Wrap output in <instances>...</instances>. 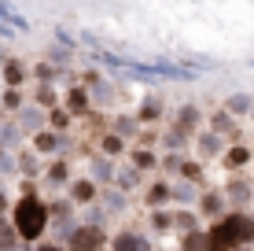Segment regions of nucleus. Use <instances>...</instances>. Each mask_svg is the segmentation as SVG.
I'll return each mask as SVG.
<instances>
[{
    "label": "nucleus",
    "mask_w": 254,
    "mask_h": 251,
    "mask_svg": "<svg viewBox=\"0 0 254 251\" xmlns=\"http://www.w3.org/2000/svg\"><path fill=\"white\" fill-rule=\"evenodd\" d=\"M0 211H4V196H0Z\"/></svg>",
    "instance_id": "17"
},
{
    "label": "nucleus",
    "mask_w": 254,
    "mask_h": 251,
    "mask_svg": "<svg viewBox=\"0 0 254 251\" xmlns=\"http://www.w3.org/2000/svg\"><path fill=\"white\" fill-rule=\"evenodd\" d=\"M251 163V152L247 148H232L229 152V167H247Z\"/></svg>",
    "instance_id": "6"
},
{
    "label": "nucleus",
    "mask_w": 254,
    "mask_h": 251,
    "mask_svg": "<svg viewBox=\"0 0 254 251\" xmlns=\"http://www.w3.org/2000/svg\"><path fill=\"white\" fill-rule=\"evenodd\" d=\"M115 248H140V240H136V237H118Z\"/></svg>",
    "instance_id": "13"
},
{
    "label": "nucleus",
    "mask_w": 254,
    "mask_h": 251,
    "mask_svg": "<svg viewBox=\"0 0 254 251\" xmlns=\"http://www.w3.org/2000/svg\"><path fill=\"white\" fill-rule=\"evenodd\" d=\"M203 211H210V214H214V211H217V196H206V203H203Z\"/></svg>",
    "instance_id": "16"
},
{
    "label": "nucleus",
    "mask_w": 254,
    "mask_h": 251,
    "mask_svg": "<svg viewBox=\"0 0 254 251\" xmlns=\"http://www.w3.org/2000/svg\"><path fill=\"white\" fill-rule=\"evenodd\" d=\"M48 226V207L41 200H19V207H15V233H19L22 240H37L41 233H45Z\"/></svg>",
    "instance_id": "2"
},
{
    "label": "nucleus",
    "mask_w": 254,
    "mask_h": 251,
    "mask_svg": "<svg viewBox=\"0 0 254 251\" xmlns=\"http://www.w3.org/2000/svg\"><path fill=\"white\" fill-rule=\"evenodd\" d=\"M37 148H41V152H52V148H56V137H52V133H41V137H37Z\"/></svg>",
    "instance_id": "9"
},
{
    "label": "nucleus",
    "mask_w": 254,
    "mask_h": 251,
    "mask_svg": "<svg viewBox=\"0 0 254 251\" xmlns=\"http://www.w3.org/2000/svg\"><path fill=\"white\" fill-rule=\"evenodd\" d=\"M4 244H15V233H7V226L0 222V248H4Z\"/></svg>",
    "instance_id": "14"
},
{
    "label": "nucleus",
    "mask_w": 254,
    "mask_h": 251,
    "mask_svg": "<svg viewBox=\"0 0 254 251\" xmlns=\"http://www.w3.org/2000/svg\"><path fill=\"white\" fill-rule=\"evenodd\" d=\"M103 152L118 155V152H122V141H118V137H103Z\"/></svg>",
    "instance_id": "10"
},
{
    "label": "nucleus",
    "mask_w": 254,
    "mask_h": 251,
    "mask_svg": "<svg viewBox=\"0 0 254 251\" xmlns=\"http://www.w3.org/2000/svg\"><path fill=\"white\" fill-rule=\"evenodd\" d=\"M133 163H136V167H155V159H151V155H147V152H133Z\"/></svg>",
    "instance_id": "11"
},
{
    "label": "nucleus",
    "mask_w": 254,
    "mask_h": 251,
    "mask_svg": "<svg viewBox=\"0 0 254 251\" xmlns=\"http://www.w3.org/2000/svg\"><path fill=\"white\" fill-rule=\"evenodd\" d=\"M52 177H56V181L66 177V167H63V163H56V167H52Z\"/></svg>",
    "instance_id": "15"
},
{
    "label": "nucleus",
    "mask_w": 254,
    "mask_h": 251,
    "mask_svg": "<svg viewBox=\"0 0 254 251\" xmlns=\"http://www.w3.org/2000/svg\"><path fill=\"white\" fill-rule=\"evenodd\" d=\"M70 196H74L77 203H92V196H96V185H92V181H74Z\"/></svg>",
    "instance_id": "4"
},
{
    "label": "nucleus",
    "mask_w": 254,
    "mask_h": 251,
    "mask_svg": "<svg viewBox=\"0 0 254 251\" xmlns=\"http://www.w3.org/2000/svg\"><path fill=\"white\" fill-rule=\"evenodd\" d=\"M166 196H170V185H155L151 192H147V203L159 207V203H166Z\"/></svg>",
    "instance_id": "5"
},
{
    "label": "nucleus",
    "mask_w": 254,
    "mask_h": 251,
    "mask_svg": "<svg viewBox=\"0 0 254 251\" xmlns=\"http://www.w3.org/2000/svg\"><path fill=\"white\" fill-rule=\"evenodd\" d=\"M181 170H185V177H188V181H195V177H203V170H199V167H195V163H185V167H181Z\"/></svg>",
    "instance_id": "12"
},
{
    "label": "nucleus",
    "mask_w": 254,
    "mask_h": 251,
    "mask_svg": "<svg viewBox=\"0 0 254 251\" xmlns=\"http://www.w3.org/2000/svg\"><path fill=\"white\" fill-rule=\"evenodd\" d=\"M251 240H254V218H247V214H225L210 229V248H236L251 244Z\"/></svg>",
    "instance_id": "1"
},
{
    "label": "nucleus",
    "mask_w": 254,
    "mask_h": 251,
    "mask_svg": "<svg viewBox=\"0 0 254 251\" xmlns=\"http://www.w3.org/2000/svg\"><path fill=\"white\" fill-rule=\"evenodd\" d=\"M103 244H107V237H103L100 229H92V226L77 229L74 237H70V248H103Z\"/></svg>",
    "instance_id": "3"
},
{
    "label": "nucleus",
    "mask_w": 254,
    "mask_h": 251,
    "mask_svg": "<svg viewBox=\"0 0 254 251\" xmlns=\"http://www.w3.org/2000/svg\"><path fill=\"white\" fill-rule=\"evenodd\" d=\"M85 107H89V100H85V92H81V89H74V92H70V111H74V115H81Z\"/></svg>",
    "instance_id": "7"
},
{
    "label": "nucleus",
    "mask_w": 254,
    "mask_h": 251,
    "mask_svg": "<svg viewBox=\"0 0 254 251\" xmlns=\"http://www.w3.org/2000/svg\"><path fill=\"white\" fill-rule=\"evenodd\" d=\"M7 85H22V78H26V71H22V67L19 63H7Z\"/></svg>",
    "instance_id": "8"
}]
</instances>
